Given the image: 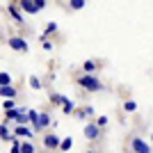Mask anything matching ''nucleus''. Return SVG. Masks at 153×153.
Instances as JSON below:
<instances>
[{
	"label": "nucleus",
	"mask_w": 153,
	"mask_h": 153,
	"mask_svg": "<svg viewBox=\"0 0 153 153\" xmlns=\"http://www.w3.org/2000/svg\"><path fill=\"white\" fill-rule=\"evenodd\" d=\"M78 85L82 87V89H89V91H103L105 89V85L98 80L96 76H87V73H82V76L78 78Z\"/></svg>",
	"instance_id": "nucleus-1"
},
{
	"label": "nucleus",
	"mask_w": 153,
	"mask_h": 153,
	"mask_svg": "<svg viewBox=\"0 0 153 153\" xmlns=\"http://www.w3.org/2000/svg\"><path fill=\"white\" fill-rule=\"evenodd\" d=\"M16 7L23 9V12H27V14H39L46 7V0H34V2H32V0H21Z\"/></svg>",
	"instance_id": "nucleus-2"
},
{
	"label": "nucleus",
	"mask_w": 153,
	"mask_h": 153,
	"mask_svg": "<svg viewBox=\"0 0 153 153\" xmlns=\"http://www.w3.org/2000/svg\"><path fill=\"white\" fill-rule=\"evenodd\" d=\"M51 123H53V117L48 114V112H39L37 121H32V128H34V133H41V130H46Z\"/></svg>",
	"instance_id": "nucleus-3"
},
{
	"label": "nucleus",
	"mask_w": 153,
	"mask_h": 153,
	"mask_svg": "<svg viewBox=\"0 0 153 153\" xmlns=\"http://www.w3.org/2000/svg\"><path fill=\"white\" fill-rule=\"evenodd\" d=\"M130 149H133V153H151L149 142H144L142 137H130Z\"/></svg>",
	"instance_id": "nucleus-4"
},
{
	"label": "nucleus",
	"mask_w": 153,
	"mask_h": 153,
	"mask_svg": "<svg viewBox=\"0 0 153 153\" xmlns=\"http://www.w3.org/2000/svg\"><path fill=\"white\" fill-rule=\"evenodd\" d=\"M9 48L16 53H27V41L23 37H12L9 39Z\"/></svg>",
	"instance_id": "nucleus-5"
},
{
	"label": "nucleus",
	"mask_w": 153,
	"mask_h": 153,
	"mask_svg": "<svg viewBox=\"0 0 153 153\" xmlns=\"http://www.w3.org/2000/svg\"><path fill=\"white\" fill-rule=\"evenodd\" d=\"M59 140H62V137H57L55 133H48V135L44 137V146H46V149H57V146H59Z\"/></svg>",
	"instance_id": "nucleus-6"
},
{
	"label": "nucleus",
	"mask_w": 153,
	"mask_h": 153,
	"mask_svg": "<svg viewBox=\"0 0 153 153\" xmlns=\"http://www.w3.org/2000/svg\"><path fill=\"white\" fill-rule=\"evenodd\" d=\"M85 137L87 140H98L101 137V128H96L94 123H87L85 126Z\"/></svg>",
	"instance_id": "nucleus-7"
},
{
	"label": "nucleus",
	"mask_w": 153,
	"mask_h": 153,
	"mask_svg": "<svg viewBox=\"0 0 153 153\" xmlns=\"http://www.w3.org/2000/svg\"><path fill=\"white\" fill-rule=\"evenodd\" d=\"M12 137L16 140V137H34V133H32L30 128H25V126H16V130L12 133Z\"/></svg>",
	"instance_id": "nucleus-8"
},
{
	"label": "nucleus",
	"mask_w": 153,
	"mask_h": 153,
	"mask_svg": "<svg viewBox=\"0 0 153 153\" xmlns=\"http://www.w3.org/2000/svg\"><path fill=\"white\" fill-rule=\"evenodd\" d=\"M7 12H9V16H12L16 23H23V14H21V9L16 5H9V7H7Z\"/></svg>",
	"instance_id": "nucleus-9"
},
{
	"label": "nucleus",
	"mask_w": 153,
	"mask_h": 153,
	"mask_svg": "<svg viewBox=\"0 0 153 153\" xmlns=\"http://www.w3.org/2000/svg\"><path fill=\"white\" fill-rule=\"evenodd\" d=\"M16 94H19V91H16V87H0V96H2V98H16Z\"/></svg>",
	"instance_id": "nucleus-10"
},
{
	"label": "nucleus",
	"mask_w": 153,
	"mask_h": 153,
	"mask_svg": "<svg viewBox=\"0 0 153 153\" xmlns=\"http://www.w3.org/2000/svg\"><path fill=\"white\" fill-rule=\"evenodd\" d=\"M57 23H55V21H51V23H46V30H44V34H41V39H48V34H55V32H57Z\"/></svg>",
	"instance_id": "nucleus-11"
},
{
	"label": "nucleus",
	"mask_w": 153,
	"mask_h": 153,
	"mask_svg": "<svg viewBox=\"0 0 153 153\" xmlns=\"http://www.w3.org/2000/svg\"><path fill=\"white\" fill-rule=\"evenodd\" d=\"M96 66H98V64H96L94 59H87V62L82 64V71H85V73H87V76H94V71H96Z\"/></svg>",
	"instance_id": "nucleus-12"
},
{
	"label": "nucleus",
	"mask_w": 153,
	"mask_h": 153,
	"mask_svg": "<svg viewBox=\"0 0 153 153\" xmlns=\"http://www.w3.org/2000/svg\"><path fill=\"white\" fill-rule=\"evenodd\" d=\"M0 140H5V142H14L12 133H9V128H7L5 123H0Z\"/></svg>",
	"instance_id": "nucleus-13"
},
{
	"label": "nucleus",
	"mask_w": 153,
	"mask_h": 153,
	"mask_svg": "<svg viewBox=\"0 0 153 153\" xmlns=\"http://www.w3.org/2000/svg\"><path fill=\"white\" fill-rule=\"evenodd\" d=\"M0 87H12V76L7 71H0Z\"/></svg>",
	"instance_id": "nucleus-14"
},
{
	"label": "nucleus",
	"mask_w": 153,
	"mask_h": 153,
	"mask_svg": "<svg viewBox=\"0 0 153 153\" xmlns=\"http://www.w3.org/2000/svg\"><path fill=\"white\" fill-rule=\"evenodd\" d=\"M57 149H62V151H71V149H73V140H71V137H62Z\"/></svg>",
	"instance_id": "nucleus-15"
},
{
	"label": "nucleus",
	"mask_w": 153,
	"mask_h": 153,
	"mask_svg": "<svg viewBox=\"0 0 153 153\" xmlns=\"http://www.w3.org/2000/svg\"><path fill=\"white\" fill-rule=\"evenodd\" d=\"M27 85H30L32 89H41V87H44V82H41L37 76H30V78H27Z\"/></svg>",
	"instance_id": "nucleus-16"
},
{
	"label": "nucleus",
	"mask_w": 153,
	"mask_h": 153,
	"mask_svg": "<svg viewBox=\"0 0 153 153\" xmlns=\"http://www.w3.org/2000/svg\"><path fill=\"white\" fill-rule=\"evenodd\" d=\"M66 101H69V98L62 96V94H51V103H55V105H64Z\"/></svg>",
	"instance_id": "nucleus-17"
},
{
	"label": "nucleus",
	"mask_w": 153,
	"mask_h": 153,
	"mask_svg": "<svg viewBox=\"0 0 153 153\" xmlns=\"http://www.w3.org/2000/svg\"><path fill=\"white\" fill-rule=\"evenodd\" d=\"M62 112H64V114H71V112H76V103H73V101H66V103L62 105Z\"/></svg>",
	"instance_id": "nucleus-18"
},
{
	"label": "nucleus",
	"mask_w": 153,
	"mask_h": 153,
	"mask_svg": "<svg viewBox=\"0 0 153 153\" xmlns=\"http://www.w3.org/2000/svg\"><path fill=\"white\" fill-rule=\"evenodd\" d=\"M2 108H5V112L16 110V101H14V98H7V101H2Z\"/></svg>",
	"instance_id": "nucleus-19"
},
{
	"label": "nucleus",
	"mask_w": 153,
	"mask_h": 153,
	"mask_svg": "<svg viewBox=\"0 0 153 153\" xmlns=\"http://www.w3.org/2000/svg\"><path fill=\"white\" fill-rule=\"evenodd\" d=\"M21 153H34V144L32 142H23L21 144Z\"/></svg>",
	"instance_id": "nucleus-20"
},
{
	"label": "nucleus",
	"mask_w": 153,
	"mask_h": 153,
	"mask_svg": "<svg viewBox=\"0 0 153 153\" xmlns=\"http://www.w3.org/2000/svg\"><path fill=\"white\" fill-rule=\"evenodd\" d=\"M85 5H87L85 0H71V2H69V7H71V9H82Z\"/></svg>",
	"instance_id": "nucleus-21"
},
{
	"label": "nucleus",
	"mask_w": 153,
	"mask_h": 153,
	"mask_svg": "<svg viewBox=\"0 0 153 153\" xmlns=\"http://www.w3.org/2000/svg\"><path fill=\"white\" fill-rule=\"evenodd\" d=\"M123 110H126V112H135V110H137V103L135 101H126L123 103Z\"/></svg>",
	"instance_id": "nucleus-22"
},
{
	"label": "nucleus",
	"mask_w": 153,
	"mask_h": 153,
	"mask_svg": "<svg viewBox=\"0 0 153 153\" xmlns=\"http://www.w3.org/2000/svg\"><path fill=\"white\" fill-rule=\"evenodd\" d=\"M25 114H27V121H37V117H39V112H37V110H27Z\"/></svg>",
	"instance_id": "nucleus-23"
},
{
	"label": "nucleus",
	"mask_w": 153,
	"mask_h": 153,
	"mask_svg": "<svg viewBox=\"0 0 153 153\" xmlns=\"http://www.w3.org/2000/svg\"><path fill=\"white\" fill-rule=\"evenodd\" d=\"M105 123H108V117H98V119L94 121V126H96V128H103Z\"/></svg>",
	"instance_id": "nucleus-24"
},
{
	"label": "nucleus",
	"mask_w": 153,
	"mask_h": 153,
	"mask_svg": "<svg viewBox=\"0 0 153 153\" xmlns=\"http://www.w3.org/2000/svg\"><path fill=\"white\" fill-rule=\"evenodd\" d=\"M9 153H21V142L19 140L12 142V151H9Z\"/></svg>",
	"instance_id": "nucleus-25"
},
{
	"label": "nucleus",
	"mask_w": 153,
	"mask_h": 153,
	"mask_svg": "<svg viewBox=\"0 0 153 153\" xmlns=\"http://www.w3.org/2000/svg\"><path fill=\"white\" fill-rule=\"evenodd\" d=\"M82 114H85V117L94 114V105H85V108H82Z\"/></svg>",
	"instance_id": "nucleus-26"
},
{
	"label": "nucleus",
	"mask_w": 153,
	"mask_h": 153,
	"mask_svg": "<svg viewBox=\"0 0 153 153\" xmlns=\"http://www.w3.org/2000/svg\"><path fill=\"white\" fill-rule=\"evenodd\" d=\"M41 46H44V51H53V44L48 41V39H44V44H41Z\"/></svg>",
	"instance_id": "nucleus-27"
},
{
	"label": "nucleus",
	"mask_w": 153,
	"mask_h": 153,
	"mask_svg": "<svg viewBox=\"0 0 153 153\" xmlns=\"http://www.w3.org/2000/svg\"><path fill=\"white\" fill-rule=\"evenodd\" d=\"M89 153H96V151H89Z\"/></svg>",
	"instance_id": "nucleus-28"
}]
</instances>
